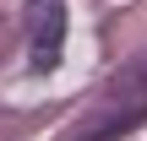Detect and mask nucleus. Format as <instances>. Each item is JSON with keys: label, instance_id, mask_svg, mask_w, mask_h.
I'll return each instance as SVG.
<instances>
[{"label": "nucleus", "instance_id": "nucleus-2", "mask_svg": "<svg viewBox=\"0 0 147 141\" xmlns=\"http://www.w3.org/2000/svg\"><path fill=\"white\" fill-rule=\"evenodd\" d=\"M27 43L33 71H55L65 49V0H27Z\"/></svg>", "mask_w": 147, "mask_h": 141}, {"label": "nucleus", "instance_id": "nucleus-1", "mask_svg": "<svg viewBox=\"0 0 147 141\" xmlns=\"http://www.w3.org/2000/svg\"><path fill=\"white\" fill-rule=\"evenodd\" d=\"M115 92H120V103L104 109V114H93L87 130H76L71 141H115V136L136 130V125L147 120V54H142V60H131V65L115 76Z\"/></svg>", "mask_w": 147, "mask_h": 141}]
</instances>
